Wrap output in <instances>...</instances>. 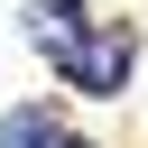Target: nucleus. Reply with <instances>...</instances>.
I'll return each instance as SVG.
<instances>
[{"instance_id": "f03ea898", "label": "nucleus", "mask_w": 148, "mask_h": 148, "mask_svg": "<svg viewBox=\"0 0 148 148\" xmlns=\"http://www.w3.org/2000/svg\"><path fill=\"white\" fill-rule=\"evenodd\" d=\"M18 28H28L46 56H65V46L92 28V9H83V0H28V9H18Z\"/></svg>"}, {"instance_id": "f257e3e1", "label": "nucleus", "mask_w": 148, "mask_h": 148, "mask_svg": "<svg viewBox=\"0 0 148 148\" xmlns=\"http://www.w3.org/2000/svg\"><path fill=\"white\" fill-rule=\"evenodd\" d=\"M56 65H65V83H74V92H120V74H130V37H120V28H111V37H102V28H83Z\"/></svg>"}, {"instance_id": "7ed1b4c3", "label": "nucleus", "mask_w": 148, "mask_h": 148, "mask_svg": "<svg viewBox=\"0 0 148 148\" xmlns=\"http://www.w3.org/2000/svg\"><path fill=\"white\" fill-rule=\"evenodd\" d=\"M46 139H56L46 111H9V120H0V148H46Z\"/></svg>"}, {"instance_id": "20e7f679", "label": "nucleus", "mask_w": 148, "mask_h": 148, "mask_svg": "<svg viewBox=\"0 0 148 148\" xmlns=\"http://www.w3.org/2000/svg\"><path fill=\"white\" fill-rule=\"evenodd\" d=\"M46 148H92V139H46Z\"/></svg>"}]
</instances>
